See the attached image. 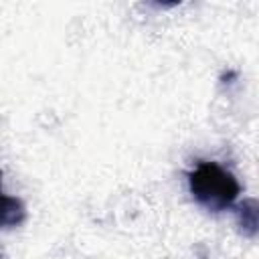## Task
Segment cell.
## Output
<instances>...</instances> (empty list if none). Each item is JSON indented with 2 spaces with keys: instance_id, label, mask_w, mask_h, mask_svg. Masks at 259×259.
Segmentation results:
<instances>
[{
  "instance_id": "obj_3",
  "label": "cell",
  "mask_w": 259,
  "mask_h": 259,
  "mask_svg": "<svg viewBox=\"0 0 259 259\" xmlns=\"http://www.w3.org/2000/svg\"><path fill=\"white\" fill-rule=\"evenodd\" d=\"M0 176H2V174H0Z\"/></svg>"
},
{
  "instance_id": "obj_1",
  "label": "cell",
  "mask_w": 259,
  "mask_h": 259,
  "mask_svg": "<svg viewBox=\"0 0 259 259\" xmlns=\"http://www.w3.org/2000/svg\"><path fill=\"white\" fill-rule=\"evenodd\" d=\"M188 186L192 196L208 210H223L239 196L237 178L214 162H200L188 174Z\"/></svg>"
},
{
  "instance_id": "obj_2",
  "label": "cell",
  "mask_w": 259,
  "mask_h": 259,
  "mask_svg": "<svg viewBox=\"0 0 259 259\" xmlns=\"http://www.w3.org/2000/svg\"><path fill=\"white\" fill-rule=\"evenodd\" d=\"M24 221V204L14 198L0 194V227H12Z\"/></svg>"
}]
</instances>
